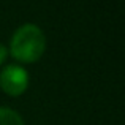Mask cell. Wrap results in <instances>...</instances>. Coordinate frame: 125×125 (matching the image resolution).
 Segmentation results:
<instances>
[{
	"label": "cell",
	"mask_w": 125,
	"mask_h": 125,
	"mask_svg": "<svg viewBox=\"0 0 125 125\" xmlns=\"http://www.w3.org/2000/svg\"><path fill=\"white\" fill-rule=\"evenodd\" d=\"M46 48V37L35 24H24L16 29L11 37V54L18 60L33 62L40 59Z\"/></svg>",
	"instance_id": "1"
},
{
	"label": "cell",
	"mask_w": 125,
	"mask_h": 125,
	"mask_svg": "<svg viewBox=\"0 0 125 125\" xmlns=\"http://www.w3.org/2000/svg\"><path fill=\"white\" fill-rule=\"evenodd\" d=\"M29 85V73L21 65H6L0 71V87L10 95H19Z\"/></svg>",
	"instance_id": "2"
},
{
	"label": "cell",
	"mask_w": 125,
	"mask_h": 125,
	"mask_svg": "<svg viewBox=\"0 0 125 125\" xmlns=\"http://www.w3.org/2000/svg\"><path fill=\"white\" fill-rule=\"evenodd\" d=\"M0 125H24V120L11 108H0Z\"/></svg>",
	"instance_id": "3"
},
{
	"label": "cell",
	"mask_w": 125,
	"mask_h": 125,
	"mask_svg": "<svg viewBox=\"0 0 125 125\" xmlns=\"http://www.w3.org/2000/svg\"><path fill=\"white\" fill-rule=\"evenodd\" d=\"M6 55H8V51H6V48L0 43V65L5 62V59H6Z\"/></svg>",
	"instance_id": "4"
}]
</instances>
